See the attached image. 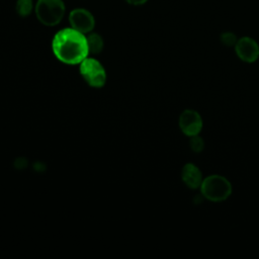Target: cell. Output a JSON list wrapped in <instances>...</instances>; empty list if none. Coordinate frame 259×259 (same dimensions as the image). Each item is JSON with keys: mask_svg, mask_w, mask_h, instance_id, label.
<instances>
[{"mask_svg": "<svg viewBox=\"0 0 259 259\" xmlns=\"http://www.w3.org/2000/svg\"><path fill=\"white\" fill-rule=\"evenodd\" d=\"M52 50L56 58L67 65L80 64L89 55L85 34L72 27L61 29L54 35Z\"/></svg>", "mask_w": 259, "mask_h": 259, "instance_id": "1", "label": "cell"}, {"mask_svg": "<svg viewBox=\"0 0 259 259\" xmlns=\"http://www.w3.org/2000/svg\"><path fill=\"white\" fill-rule=\"evenodd\" d=\"M199 189L202 196L212 202L224 201L232 194L231 182L226 177L218 174L203 178Z\"/></svg>", "mask_w": 259, "mask_h": 259, "instance_id": "2", "label": "cell"}, {"mask_svg": "<svg viewBox=\"0 0 259 259\" xmlns=\"http://www.w3.org/2000/svg\"><path fill=\"white\" fill-rule=\"evenodd\" d=\"M65 14V4L62 0H37L35 15L45 25H57Z\"/></svg>", "mask_w": 259, "mask_h": 259, "instance_id": "3", "label": "cell"}, {"mask_svg": "<svg viewBox=\"0 0 259 259\" xmlns=\"http://www.w3.org/2000/svg\"><path fill=\"white\" fill-rule=\"evenodd\" d=\"M80 74L85 82L96 88L102 87L106 82V72L99 61L86 58L80 63Z\"/></svg>", "mask_w": 259, "mask_h": 259, "instance_id": "4", "label": "cell"}, {"mask_svg": "<svg viewBox=\"0 0 259 259\" xmlns=\"http://www.w3.org/2000/svg\"><path fill=\"white\" fill-rule=\"evenodd\" d=\"M178 123L181 132L189 138L199 135L203 126L200 114L193 109L183 110L179 116Z\"/></svg>", "mask_w": 259, "mask_h": 259, "instance_id": "5", "label": "cell"}, {"mask_svg": "<svg viewBox=\"0 0 259 259\" xmlns=\"http://www.w3.org/2000/svg\"><path fill=\"white\" fill-rule=\"evenodd\" d=\"M235 53L241 61L254 63L259 59V44L251 36H242L235 45Z\"/></svg>", "mask_w": 259, "mask_h": 259, "instance_id": "6", "label": "cell"}, {"mask_svg": "<svg viewBox=\"0 0 259 259\" xmlns=\"http://www.w3.org/2000/svg\"><path fill=\"white\" fill-rule=\"evenodd\" d=\"M71 27L82 33H89L95 26L94 16L84 8L73 9L69 14Z\"/></svg>", "mask_w": 259, "mask_h": 259, "instance_id": "7", "label": "cell"}, {"mask_svg": "<svg viewBox=\"0 0 259 259\" xmlns=\"http://www.w3.org/2000/svg\"><path fill=\"white\" fill-rule=\"evenodd\" d=\"M181 179L188 188L197 189L200 187L203 177L201 171L196 165L186 163L181 170Z\"/></svg>", "mask_w": 259, "mask_h": 259, "instance_id": "8", "label": "cell"}, {"mask_svg": "<svg viewBox=\"0 0 259 259\" xmlns=\"http://www.w3.org/2000/svg\"><path fill=\"white\" fill-rule=\"evenodd\" d=\"M86 39H87L89 54L97 55L101 53L103 49V39L100 34L96 32H89V34L86 36Z\"/></svg>", "mask_w": 259, "mask_h": 259, "instance_id": "9", "label": "cell"}, {"mask_svg": "<svg viewBox=\"0 0 259 259\" xmlns=\"http://www.w3.org/2000/svg\"><path fill=\"white\" fill-rule=\"evenodd\" d=\"M33 8L32 0H17L16 11L20 16H27L31 13Z\"/></svg>", "mask_w": 259, "mask_h": 259, "instance_id": "10", "label": "cell"}, {"mask_svg": "<svg viewBox=\"0 0 259 259\" xmlns=\"http://www.w3.org/2000/svg\"><path fill=\"white\" fill-rule=\"evenodd\" d=\"M220 40L226 47H235L238 40V37L232 31H224L220 35Z\"/></svg>", "mask_w": 259, "mask_h": 259, "instance_id": "11", "label": "cell"}, {"mask_svg": "<svg viewBox=\"0 0 259 259\" xmlns=\"http://www.w3.org/2000/svg\"><path fill=\"white\" fill-rule=\"evenodd\" d=\"M189 146H190V149L192 152L200 153L204 149V141L201 137L196 135V136L190 137Z\"/></svg>", "mask_w": 259, "mask_h": 259, "instance_id": "12", "label": "cell"}, {"mask_svg": "<svg viewBox=\"0 0 259 259\" xmlns=\"http://www.w3.org/2000/svg\"><path fill=\"white\" fill-rule=\"evenodd\" d=\"M128 4L131 5H143L145 4L148 0H125Z\"/></svg>", "mask_w": 259, "mask_h": 259, "instance_id": "13", "label": "cell"}]
</instances>
